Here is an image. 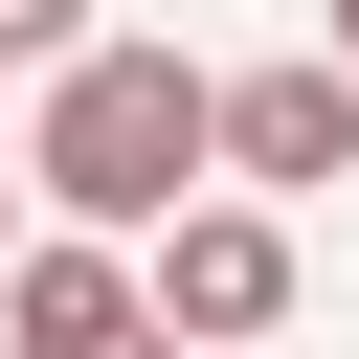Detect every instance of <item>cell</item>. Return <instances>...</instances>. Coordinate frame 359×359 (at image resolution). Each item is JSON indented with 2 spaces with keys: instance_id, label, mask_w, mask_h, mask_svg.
Instances as JSON below:
<instances>
[{
  "instance_id": "52a82bcc",
  "label": "cell",
  "mask_w": 359,
  "mask_h": 359,
  "mask_svg": "<svg viewBox=\"0 0 359 359\" xmlns=\"http://www.w3.org/2000/svg\"><path fill=\"white\" fill-rule=\"evenodd\" d=\"M112 359H180V337H157V314H135V337H112Z\"/></svg>"
},
{
  "instance_id": "ba28073f",
  "label": "cell",
  "mask_w": 359,
  "mask_h": 359,
  "mask_svg": "<svg viewBox=\"0 0 359 359\" xmlns=\"http://www.w3.org/2000/svg\"><path fill=\"white\" fill-rule=\"evenodd\" d=\"M0 247H22V180H0Z\"/></svg>"
},
{
  "instance_id": "8992f818",
  "label": "cell",
  "mask_w": 359,
  "mask_h": 359,
  "mask_svg": "<svg viewBox=\"0 0 359 359\" xmlns=\"http://www.w3.org/2000/svg\"><path fill=\"white\" fill-rule=\"evenodd\" d=\"M314 22H337V45H314V67H359V0H314Z\"/></svg>"
},
{
  "instance_id": "277c9868",
  "label": "cell",
  "mask_w": 359,
  "mask_h": 359,
  "mask_svg": "<svg viewBox=\"0 0 359 359\" xmlns=\"http://www.w3.org/2000/svg\"><path fill=\"white\" fill-rule=\"evenodd\" d=\"M112 337H135V247L22 224V247H0V359H112Z\"/></svg>"
},
{
  "instance_id": "7a4b0ae2",
  "label": "cell",
  "mask_w": 359,
  "mask_h": 359,
  "mask_svg": "<svg viewBox=\"0 0 359 359\" xmlns=\"http://www.w3.org/2000/svg\"><path fill=\"white\" fill-rule=\"evenodd\" d=\"M135 314H157L180 359H247V337L292 314V224H269V202H180V224H135Z\"/></svg>"
},
{
  "instance_id": "5b68a950",
  "label": "cell",
  "mask_w": 359,
  "mask_h": 359,
  "mask_svg": "<svg viewBox=\"0 0 359 359\" xmlns=\"http://www.w3.org/2000/svg\"><path fill=\"white\" fill-rule=\"evenodd\" d=\"M90 45V0H0V67H67Z\"/></svg>"
},
{
  "instance_id": "6da1fadb",
  "label": "cell",
  "mask_w": 359,
  "mask_h": 359,
  "mask_svg": "<svg viewBox=\"0 0 359 359\" xmlns=\"http://www.w3.org/2000/svg\"><path fill=\"white\" fill-rule=\"evenodd\" d=\"M180 180H202V67L180 45H67L45 135H22V202L90 224V247H135V224H180Z\"/></svg>"
},
{
  "instance_id": "3957f363",
  "label": "cell",
  "mask_w": 359,
  "mask_h": 359,
  "mask_svg": "<svg viewBox=\"0 0 359 359\" xmlns=\"http://www.w3.org/2000/svg\"><path fill=\"white\" fill-rule=\"evenodd\" d=\"M202 157H224L247 202L359 180V67H202Z\"/></svg>"
}]
</instances>
